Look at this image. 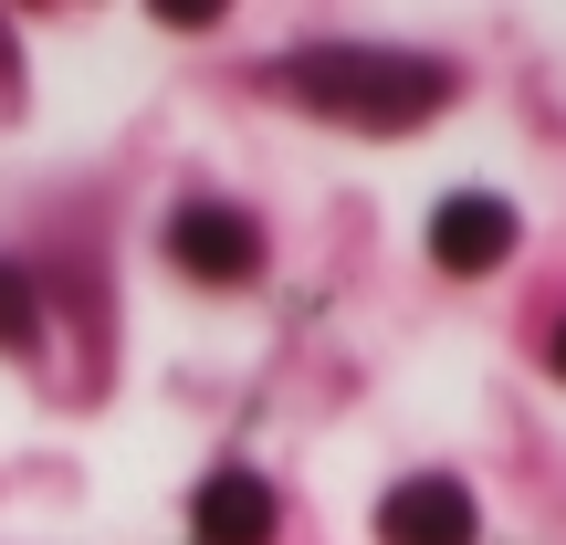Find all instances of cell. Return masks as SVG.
<instances>
[{"instance_id": "1", "label": "cell", "mask_w": 566, "mask_h": 545, "mask_svg": "<svg viewBox=\"0 0 566 545\" xmlns=\"http://www.w3.org/2000/svg\"><path fill=\"white\" fill-rule=\"evenodd\" d=\"M283 95H304L315 116H336V126L399 137V126L441 116V105L462 95V74H451L441 53H367V42H315V53L283 63Z\"/></svg>"}, {"instance_id": "2", "label": "cell", "mask_w": 566, "mask_h": 545, "mask_svg": "<svg viewBox=\"0 0 566 545\" xmlns=\"http://www.w3.org/2000/svg\"><path fill=\"white\" fill-rule=\"evenodd\" d=\"M168 252H179L189 283H252L263 273V231H252V210H231V200H189L179 221H168Z\"/></svg>"}, {"instance_id": "3", "label": "cell", "mask_w": 566, "mask_h": 545, "mask_svg": "<svg viewBox=\"0 0 566 545\" xmlns=\"http://www.w3.org/2000/svg\"><path fill=\"white\" fill-rule=\"evenodd\" d=\"M472 535H483V514H472V493L451 472H409L378 504V545H472Z\"/></svg>"}, {"instance_id": "4", "label": "cell", "mask_w": 566, "mask_h": 545, "mask_svg": "<svg viewBox=\"0 0 566 545\" xmlns=\"http://www.w3.org/2000/svg\"><path fill=\"white\" fill-rule=\"evenodd\" d=\"M504 252H514V210L493 189H462V200L430 210V263L441 273H493Z\"/></svg>"}, {"instance_id": "5", "label": "cell", "mask_w": 566, "mask_h": 545, "mask_svg": "<svg viewBox=\"0 0 566 545\" xmlns=\"http://www.w3.org/2000/svg\"><path fill=\"white\" fill-rule=\"evenodd\" d=\"M189 525H200V545H273V493L252 472H210Z\"/></svg>"}, {"instance_id": "6", "label": "cell", "mask_w": 566, "mask_h": 545, "mask_svg": "<svg viewBox=\"0 0 566 545\" xmlns=\"http://www.w3.org/2000/svg\"><path fill=\"white\" fill-rule=\"evenodd\" d=\"M42 346V294L21 263H0V357H32Z\"/></svg>"}, {"instance_id": "7", "label": "cell", "mask_w": 566, "mask_h": 545, "mask_svg": "<svg viewBox=\"0 0 566 545\" xmlns=\"http://www.w3.org/2000/svg\"><path fill=\"white\" fill-rule=\"evenodd\" d=\"M546 357H556V378H566V325H556V336H546Z\"/></svg>"}]
</instances>
